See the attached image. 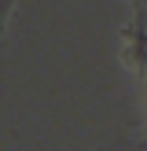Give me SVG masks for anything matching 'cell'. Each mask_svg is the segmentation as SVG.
Wrapping results in <instances>:
<instances>
[{"instance_id": "cell-1", "label": "cell", "mask_w": 147, "mask_h": 151, "mask_svg": "<svg viewBox=\"0 0 147 151\" xmlns=\"http://www.w3.org/2000/svg\"><path fill=\"white\" fill-rule=\"evenodd\" d=\"M125 48H121V55H125V66H132V70H143L147 66V29H143V22H136V26H125Z\"/></svg>"}, {"instance_id": "cell-2", "label": "cell", "mask_w": 147, "mask_h": 151, "mask_svg": "<svg viewBox=\"0 0 147 151\" xmlns=\"http://www.w3.org/2000/svg\"><path fill=\"white\" fill-rule=\"evenodd\" d=\"M15 7V0H0V33H4V22H7V11Z\"/></svg>"}]
</instances>
